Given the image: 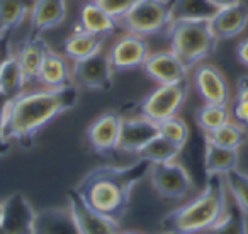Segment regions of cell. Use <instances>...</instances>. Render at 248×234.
<instances>
[{"mask_svg": "<svg viewBox=\"0 0 248 234\" xmlns=\"http://www.w3.org/2000/svg\"><path fill=\"white\" fill-rule=\"evenodd\" d=\"M78 102L75 85L21 92L4 102L0 132L5 145H29L46 124Z\"/></svg>", "mask_w": 248, "mask_h": 234, "instance_id": "cell-1", "label": "cell"}, {"mask_svg": "<svg viewBox=\"0 0 248 234\" xmlns=\"http://www.w3.org/2000/svg\"><path fill=\"white\" fill-rule=\"evenodd\" d=\"M152 163L136 160L126 166L102 165L90 170L73 192L92 209L119 222L128 212L135 187L148 176Z\"/></svg>", "mask_w": 248, "mask_h": 234, "instance_id": "cell-2", "label": "cell"}, {"mask_svg": "<svg viewBox=\"0 0 248 234\" xmlns=\"http://www.w3.org/2000/svg\"><path fill=\"white\" fill-rule=\"evenodd\" d=\"M228 205V190L223 176L211 175L199 195L163 217L162 227L165 233L172 234H199L213 227L224 216Z\"/></svg>", "mask_w": 248, "mask_h": 234, "instance_id": "cell-3", "label": "cell"}, {"mask_svg": "<svg viewBox=\"0 0 248 234\" xmlns=\"http://www.w3.org/2000/svg\"><path fill=\"white\" fill-rule=\"evenodd\" d=\"M167 34L172 46L170 51L187 70L201 65L202 59L213 55L217 44L209 21H172Z\"/></svg>", "mask_w": 248, "mask_h": 234, "instance_id": "cell-4", "label": "cell"}, {"mask_svg": "<svg viewBox=\"0 0 248 234\" xmlns=\"http://www.w3.org/2000/svg\"><path fill=\"white\" fill-rule=\"evenodd\" d=\"M173 19V0H136L116 24L135 36H155L169 29Z\"/></svg>", "mask_w": 248, "mask_h": 234, "instance_id": "cell-5", "label": "cell"}, {"mask_svg": "<svg viewBox=\"0 0 248 234\" xmlns=\"http://www.w3.org/2000/svg\"><path fill=\"white\" fill-rule=\"evenodd\" d=\"M187 95H189L187 80H182L179 83H169V85H158L140 102V116L160 124L179 114Z\"/></svg>", "mask_w": 248, "mask_h": 234, "instance_id": "cell-6", "label": "cell"}, {"mask_svg": "<svg viewBox=\"0 0 248 234\" xmlns=\"http://www.w3.org/2000/svg\"><path fill=\"white\" fill-rule=\"evenodd\" d=\"M148 180L162 199L182 200L194 190V182L186 166L175 161L153 163L150 166Z\"/></svg>", "mask_w": 248, "mask_h": 234, "instance_id": "cell-7", "label": "cell"}, {"mask_svg": "<svg viewBox=\"0 0 248 234\" xmlns=\"http://www.w3.org/2000/svg\"><path fill=\"white\" fill-rule=\"evenodd\" d=\"M112 75L109 53H104L102 49L82 61H75L72 66L73 83L87 90H109L112 87Z\"/></svg>", "mask_w": 248, "mask_h": 234, "instance_id": "cell-8", "label": "cell"}, {"mask_svg": "<svg viewBox=\"0 0 248 234\" xmlns=\"http://www.w3.org/2000/svg\"><path fill=\"white\" fill-rule=\"evenodd\" d=\"M123 117L114 110L104 112L87 128L85 138L90 149L97 155L109 156L117 151L119 143V131Z\"/></svg>", "mask_w": 248, "mask_h": 234, "instance_id": "cell-9", "label": "cell"}, {"mask_svg": "<svg viewBox=\"0 0 248 234\" xmlns=\"http://www.w3.org/2000/svg\"><path fill=\"white\" fill-rule=\"evenodd\" d=\"M194 87L204 103L228 105L230 102V85L219 68L209 63H201L194 68Z\"/></svg>", "mask_w": 248, "mask_h": 234, "instance_id": "cell-10", "label": "cell"}, {"mask_svg": "<svg viewBox=\"0 0 248 234\" xmlns=\"http://www.w3.org/2000/svg\"><path fill=\"white\" fill-rule=\"evenodd\" d=\"M68 209L80 234H119V222L87 205L73 190L68 192Z\"/></svg>", "mask_w": 248, "mask_h": 234, "instance_id": "cell-11", "label": "cell"}, {"mask_svg": "<svg viewBox=\"0 0 248 234\" xmlns=\"http://www.w3.org/2000/svg\"><path fill=\"white\" fill-rule=\"evenodd\" d=\"M150 56L148 43L141 36L124 34L110 46L109 59L114 72H129L141 68Z\"/></svg>", "mask_w": 248, "mask_h": 234, "instance_id": "cell-12", "label": "cell"}, {"mask_svg": "<svg viewBox=\"0 0 248 234\" xmlns=\"http://www.w3.org/2000/svg\"><path fill=\"white\" fill-rule=\"evenodd\" d=\"M2 207V234H34L36 212L24 193L9 195Z\"/></svg>", "mask_w": 248, "mask_h": 234, "instance_id": "cell-13", "label": "cell"}, {"mask_svg": "<svg viewBox=\"0 0 248 234\" xmlns=\"http://www.w3.org/2000/svg\"><path fill=\"white\" fill-rule=\"evenodd\" d=\"M160 136L158 124L150 119L138 116L123 119L121 121L119 131V143H117V151L123 153H135L138 155L148 143Z\"/></svg>", "mask_w": 248, "mask_h": 234, "instance_id": "cell-14", "label": "cell"}, {"mask_svg": "<svg viewBox=\"0 0 248 234\" xmlns=\"http://www.w3.org/2000/svg\"><path fill=\"white\" fill-rule=\"evenodd\" d=\"M141 68L145 75L158 85H169V83H179L182 80H187V72H189L172 51L153 53L146 58Z\"/></svg>", "mask_w": 248, "mask_h": 234, "instance_id": "cell-15", "label": "cell"}, {"mask_svg": "<svg viewBox=\"0 0 248 234\" xmlns=\"http://www.w3.org/2000/svg\"><path fill=\"white\" fill-rule=\"evenodd\" d=\"M66 17V0H34L29 12V38H41L43 32L55 29Z\"/></svg>", "mask_w": 248, "mask_h": 234, "instance_id": "cell-16", "label": "cell"}, {"mask_svg": "<svg viewBox=\"0 0 248 234\" xmlns=\"http://www.w3.org/2000/svg\"><path fill=\"white\" fill-rule=\"evenodd\" d=\"M209 26L217 41L241 34L248 26V5L238 2L230 7L217 9L216 14L209 19Z\"/></svg>", "mask_w": 248, "mask_h": 234, "instance_id": "cell-17", "label": "cell"}, {"mask_svg": "<svg viewBox=\"0 0 248 234\" xmlns=\"http://www.w3.org/2000/svg\"><path fill=\"white\" fill-rule=\"evenodd\" d=\"M38 82L45 88H63L72 85V70L65 56L58 55L48 46L38 73Z\"/></svg>", "mask_w": 248, "mask_h": 234, "instance_id": "cell-18", "label": "cell"}, {"mask_svg": "<svg viewBox=\"0 0 248 234\" xmlns=\"http://www.w3.org/2000/svg\"><path fill=\"white\" fill-rule=\"evenodd\" d=\"M34 234H80V231L66 205L36 212Z\"/></svg>", "mask_w": 248, "mask_h": 234, "instance_id": "cell-19", "label": "cell"}, {"mask_svg": "<svg viewBox=\"0 0 248 234\" xmlns=\"http://www.w3.org/2000/svg\"><path fill=\"white\" fill-rule=\"evenodd\" d=\"M240 165V149L219 148L204 141V172L211 175H226Z\"/></svg>", "mask_w": 248, "mask_h": 234, "instance_id": "cell-20", "label": "cell"}, {"mask_svg": "<svg viewBox=\"0 0 248 234\" xmlns=\"http://www.w3.org/2000/svg\"><path fill=\"white\" fill-rule=\"evenodd\" d=\"M46 49H48V44L41 38H28V41L16 51V58H17L19 66L22 70L26 83L38 80V73Z\"/></svg>", "mask_w": 248, "mask_h": 234, "instance_id": "cell-21", "label": "cell"}, {"mask_svg": "<svg viewBox=\"0 0 248 234\" xmlns=\"http://www.w3.org/2000/svg\"><path fill=\"white\" fill-rule=\"evenodd\" d=\"M104 36H95L85 32L82 29H77L72 36L65 39L63 43V53H65L66 59L75 61H82V59L89 58V56L95 55L102 49L104 44Z\"/></svg>", "mask_w": 248, "mask_h": 234, "instance_id": "cell-22", "label": "cell"}, {"mask_svg": "<svg viewBox=\"0 0 248 234\" xmlns=\"http://www.w3.org/2000/svg\"><path fill=\"white\" fill-rule=\"evenodd\" d=\"M80 29L95 36H104L114 32L117 24L100 5H97L93 0L87 2L80 9Z\"/></svg>", "mask_w": 248, "mask_h": 234, "instance_id": "cell-23", "label": "cell"}, {"mask_svg": "<svg viewBox=\"0 0 248 234\" xmlns=\"http://www.w3.org/2000/svg\"><path fill=\"white\" fill-rule=\"evenodd\" d=\"M26 78L16 55H11L0 61V97L11 99L24 90Z\"/></svg>", "mask_w": 248, "mask_h": 234, "instance_id": "cell-24", "label": "cell"}, {"mask_svg": "<svg viewBox=\"0 0 248 234\" xmlns=\"http://www.w3.org/2000/svg\"><path fill=\"white\" fill-rule=\"evenodd\" d=\"M31 7V0H0V41L21 26Z\"/></svg>", "mask_w": 248, "mask_h": 234, "instance_id": "cell-25", "label": "cell"}, {"mask_svg": "<svg viewBox=\"0 0 248 234\" xmlns=\"http://www.w3.org/2000/svg\"><path fill=\"white\" fill-rule=\"evenodd\" d=\"M245 139H247V129L241 128L234 121L226 122V124L221 126L216 131L204 134V141L206 143L228 149H240L241 145L245 143Z\"/></svg>", "mask_w": 248, "mask_h": 234, "instance_id": "cell-26", "label": "cell"}, {"mask_svg": "<svg viewBox=\"0 0 248 234\" xmlns=\"http://www.w3.org/2000/svg\"><path fill=\"white\" fill-rule=\"evenodd\" d=\"M216 9L207 0H173L172 21H209Z\"/></svg>", "mask_w": 248, "mask_h": 234, "instance_id": "cell-27", "label": "cell"}, {"mask_svg": "<svg viewBox=\"0 0 248 234\" xmlns=\"http://www.w3.org/2000/svg\"><path fill=\"white\" fill-rule=\"evenodd\" d=\"M230 121H231V112L228 109V105L204 103L202 107H199L196 110V124L199 126V129L204 134L216 131V129H219L221 126H224Z\"/></svg>", "mask_w": 248, "mask_h": 234, "instance_id": "cell-28", "label": "cell"}, {"mask_svg": "<svg viewBox=\"0 0 248 234\" xmlns=\"http://www.w3.org/2000/svg\"><path fill=\"white\" fill-rule=\"evenodd\" d=\"M182 149L179 146H175L173 143H170L169 139L162 138V136H156L152 143L145 146L141 151L138 153V160L148 163H169V161H175L177 156L180 155Z\"/></svg>", "mask_w": 248, "mask_h": 234, "instance_id": "cell-29", "label": "cell"}, {"mask_svg": "<svg viewBox=\"0 0 248 234\" xmlns=\"http://www.w3.org/2000/svg\"><path fill=\"white\" fill-rule=\"evenodd\" d=\"M226 190L234 200V205L243 212L248 219V173L241 172L240 168L223 175Z\"/></svg>", "mask_w": 248, "mask_h": 234, "instance_id": "cell-30", "label": "cell"}, {"mask_svg": "<svg viewBox=\"0 0 248 234\" xmlns=\"http://www.w3.org/2000/svg\"><path fill=\"white\" fill-rule=\"evenodd\" d=\"M199 234H248V219L236 205H228L224 216L213 227Z\"/></svg>", "mask_w": 248, "mask_h": 234, "instance_id": "cell-31", "label": "cell"}, {"mask_svg": "<svg viewBox=\"0 0 248 234\" xmlns=\"http://www.w3.org/2000/svg\"><path fill=\"white\" fill-rule=\"evenodd\" d=\"M231 116L236 124L248 129V75H243L236 83V95L231 107Z\"/></svg>", "mask_w": 248, "mask_h": 234, "instance_id": "cell-32", "label": "cell"}, {"mask_svg": "<svg viewBox=\"0 0 248 234\" xmlns=\"http://www.w3.org/2000/svg\"><path fill=\"white\" fill-rule=\"evenodd\" d=\"M160 136L165 139H169L170 143H173L175 146H179L180 149L186 146L187 139H189V126L186 121H182L180 117H172L167 121L158 124Z\"/></svg>", "mask_w": 248, "mask_h": 234, "instance_id": "cell-33", "label": "cell"}, {"mask_svg": "<svg viewBox=\"0 0 248 234\" xmlns=\"http://www.w3.org/2000/svg\"><path fill=\"white\" fill-rule=\"evenodd\" d=\"M93 2L100 5L114 21L123 17L136 4V0H93Z\"/></svg>", "mask_w": 248, "mask_h": 234, "instance_id": "cell-34", "label": "cell"}, {"mask_svg": "<svg viewBox=\"0 0 248 234\" xmlns=\"http://www.w3.org/2000/svg\"><path fill=\"white\" fill-rule=\"evenodd\" d=\"M236 58L241 65L248 68V38L241 39V41L236 44Z\"/></svg>", "mask_w": 248, "mask_h": 234, "instance_id": "cell-35", "label": "cell"}, {"mask_svg": "<svg viewBox=\"0 0 248 234\" xmlns=\"http://www.w3.org/2000/svg\"><path fill=\"white\" fill-rule=\"evenodd\" d=\"M207 2L217 11V9H224V7H230V5L238 4V2H241V0H207Z\"/></svg>", "mask_w": 248, "mask_h": 234, "instance_id": "cell-36", "label": "cell"}, {"mask_svg": "<svg viewBox=\"0 0 248 234\" xmlns=\"http://www.w3.org/2000/svg\"><path fill=\"white\" fill-rule=\"evenodd\" d=\"M7 99H4V97H0V121H2V107H4V102ZM9 149V145H5L4 139H2V132H0V156H4L5 153H7Z\"/></svg>", "mask_w": 248, "mask_h": 234, "instance_id": "cell-37", "label": "cell"}, {"mask_svg": "<svg viewBox=\"0 0 248 234\" xmlns=\"http://www.w3.org/2000/svg\"><path fill=\"white\" fill-rule=\"evenodd\" d=\"M2 214H4V207H2V202H0V234H2Z\"/></svg>", "mask_w": 248, "mask_h": 234, "instance_id": "cell-38", "label": "cell"}, {"mask_svg": "<svg viewBox=\"0 0 248 234\" xmlns=\"http://www.w3.org/2000/svg\"><path fill=\"white\" fill-rule=\"evenodd\" d=\"M119 234H141L138 231H124V233H119Z\"/></svg>", "mask_w": 248, "mask_h": 234, "instance_id": "cell-39", "label": "cell"}, {"mask_svg": "<svg viewBox=\"0 0 248 234\" xmlns=\"http://www.w3.org/2000/svg\"><path fill=\"white\" fill-rule=\"evenodd\" d=\"M162 234H172V233H165V231H163V233Z\"/></svg>", "mask_w": 248, "mask_h": 234, "instance_id": "cell-40", "label": "cell"}]
</instances>
